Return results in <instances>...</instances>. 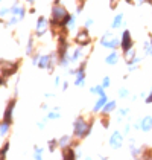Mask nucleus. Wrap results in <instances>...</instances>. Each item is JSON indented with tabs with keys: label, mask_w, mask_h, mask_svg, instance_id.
I'll return each instance as SVG.
<instances>
[{
	"label": "nucleus",
	"mask_w": 152,
	"mask_h": 160,
	"mask_svg": "<svg viewBox=\"0 0 152 160\" xmlns=\"http://www.w3.org/2000/svg\"><path fill=\"white\" fill-rule=\"evenodd\" d=\"M84 49L85 48H82V46H76L75 49H73V52L70 53V58H72V62H76V61H79L85 53H84Z\"/></svg>",
	"instance_id": "a211bd4d"
},
{
	"label": "nucleus",
	"mask_w": 152,
	"mask_h": 160,
	"mask_svg": "<svg viewBox=\"0 0 152 160\" xmlns=\"http://www.w3.org/2000/svg\"><path fill=\"white\" fill-rule=\"evenodd\" d=\"M116 108H117V102H116V101H108V102L103 105V108L101 110V114H107V116H110Z\"/></svg>",
	"instance_id": "6ab92c4d"
},
{
	"label": "nucleus",
	"mask_w": 152,
	"mask_h": 160,
	"mask_svg": "<svg viewBox=\"0 0 152 160\" xmlns=\"http://www.w3.org/2000/svg\"><path fill=\"white\" fill-rule=\"evenodd\" d=\"M9 130H11V122H6V121H0V137H6L9 134Z\"/></svg>",
	"instance_id": "412c9836"
},
{
	"label": "nucleus",
	"mask_w": 152,
	"mask_h": 160,
	"mask_svg": "<svg viewBox=\"0 0 152 160\" xmlns=\"http://www.w3.org/2000/svg\"><path fill=\"white\" fill-rule=\"evenodd\" d=\"M108 101H110V99H108V96H107V93H105V95H101V96H99V99L96 101L94 107H93V113H99V111L103 108V105H105Z\"/></svg>",
	"instance_id": "2eb2a0df"
},
{
	"label": "nucleus",
	"mask_w": 152,
	"mask_h": 160,
	"mask_svg": "<svg viewBox=\"0 0 152 160\" xmlns=\"http://www.w3.org/2000/svg\"><path fill=\"white\" fill-rule=\"evenodd\" d=\"M2 23H3V18H2V17H0V25H2Z\"/></svg>",
	"instance_id": "603ef678"
},
{
	"label": "nucleus",
	"mask_w": 152,
	"mask_h": 160,
	"mask_svg": "<svg viewBox=\"0 0 152 160\" xmlns=\"http://www.w3.org/2000/svg\"><path fill=\"white\" fill-rule=\"evenodd\" d=\"M40 57H41V53H34V55H32V62H34L35 66L38 64V60H40Z\"/></svg>",
	"instance_id": "58836bf2"
},
{
	"label": "nucleus",
	"mask_w": 152,
	"mask_h": 160,
	"mask_svg": "<svg viewBox=\"0 0 152 160\" xmlns=\"http://www.w3.org/2000/svg\"><path fill=\"white\" fill-rule=\"evenodd\" d=\"M47 147H49V151H50V152H55V149L59 148V145H58V139H52V140H49V142H47Z\"/></svg>",
	"instance_id": "bb28decb"
},
{
	"label": "nucleus",
	"mask_w": 152,
	"mask_h": 160,
	"mask_svg": "<svg viewBox=\"0 0 152 160\" xmlns=\"http://www.w3.org/2000/svg\"><path fill=\"white\" fill-rule=\"evenodd\" d=\"M34 159H37V160H40V159H43V148H38V147H35L34 148Z\"/></svg>",
	"instance_id": "7c9ffc66"
},
{
	"label": "nucleus",
	"mask_w": 152,
	"mask_h": 160,
	"mask_svg": "<svg viewBox=\"0 0 152 160\" xmlns=\"http://www.w3.org/2000/svg\"><path fill=\"white\" fill-rule=\"evenodd\" d=\"M61 151H63L61 157H63L64 160H76V159H79V154L76 152V149L73 147L64 148V149H61Z\"/></svg>",
	"instance_id": "f8f14e48"
},
{
	"label": "nucleus",
	"mask_w": 152,
	"mask_h": 160,
	"mask_svg": "<svg viewBox=\"0 0 152 160\" xmlns=\"http://www.w3.org/2000/svg\"><path fill=\"white\" fill-rule=\"evenodd\" d=\"M9 147H11V142L9 140H5L3 147L0 148V160H3L6 156H8V151H9Z\"/></svg>",
	"instance_id": "b1692460"
},
{
	"label": "nucleus",
	"mask_w": 152,
	"mask_h": 160,
	"mask_svg": "<svg viewBox=\"0 0 152 160\" xmlns=\"http://www.w3.org/2000/svg\"><path fill=\"white\" fill-rule=\"evenodd\" d=\"M90 93H93V95H97V96H101V95H105V87L99 84V86H94L90 88Z\"/></svg>",
	"instance_id": "393cba45"
},
{
	"label": "nucleus",
	"mask_w": 152,
	"mask_h": 160,
	"mask_svg": "<svg viewBox=\"0 0 152 160\" xmlns=\"http://www.w3.org/2000/svg\"><path fill=\"white\" fill-rule=\"evenodd\" d=\"M93 23H94V20H93V18H87V20H85V23H84V28L90 29V28L93 26Z\"/></svg>",
	"instance_id": "4c0bfd02"
},
{
	"label": "nucleus",
	"mask_w": 152,
	"mask_h": 160,
	"mask_svg": "<svg viewBox=\"0 0 152 160\" xmlns=\"http://www.w3.org/2000/svg\"><path fill=\"white\" fill-rule=\"evenodd\" d=\"M140 130L148 133L152 130V116H145L141 121H140Z\"/></svg>",
	"instance_id": "dca6fc26"
},
{
	"label": "nucleus",
	"mask_w": 152,
	"mask_h": 160,
	"mask_svg": "<svg viewBox=\"0 0 152 160\" xmlns=\"http://www.w3.org/2000/svg\"><path fill=\"white\" fill-rule=\"evenodd\" d=\"M119 96H120V98H128V96H129V90L125 88V87H122V88L119 90Z\"/></svg>",
	"instance_id": "72a5a7b5"
},
{
	"label": "nucleus",
	"mask_w": 152,
	"mask_h": 160,
	"mask_svg": "<svg viewBox=\"0 0 152 160\" xmlns=\"http://www.w3.org/2000/svg\"><path fill=\"white\" fill-rule=\"evenodd\" d=\"M0 2H2V0H0Z\"/></svg>",
	"instance_id": "5fc2aeb1"
},
{
	"label": "nucleus",
	"mask_w": 152,
	"mask_h": 160,
	"mask_svg": "<svg viewBox=\"0 0 152 160\" xmlns=\"http://www.w3.org/2000/svg\"><path fill=\"white\" fill-rule=\"evenodd\" d=\"M102 86L105 87V88H108V87L111 86V79H110V76H105V78L102 79Z\"/></svg>",
	"instance_id": "f704fd0d"
},
{
	"label": "nucleus",
	"mask_w": 152,
	"mask_h": 160,
	"mask_svg": "<svg viewBox=\"0 0 152 160\" xmlns=\"http://www.w3.org/2000/svg\"><path fill=\"white\" fill-rule=\"evenodd\" d=\"M15 104H17V101H15V99H11V101L8 102V105H6V107H5V110H3V121L12 123V114H14Z\"/></svg>",
	"instance_id": "9d476101"
},
{
	"label": "nucleus",
	"mask_w": 152,
	"mask_h": 160,
	"mask_svg": "<svg viewBox=\"0 0 152 160\" xmlns=\"http://www.w3.org/2000/svg\"><path fill=\"white\" fill-rule=\"evenodd\" d=\"M56 62H58V53L56 52L55 53H44V55L40 57L37 66L40 69H46L47 72H53Z\"/></svg>",
	"instance_id": "7ed1b4c3"
},
{
	"label": "nucleus",
	"mask_w": 152,
	"mask_h": 160,
	"mask_svg": "<svg viewBox=\"0 0 152 160\" xmlns=\"http://www.w3.org/2000/svg\"><path fill=\"white\" fill-rule=\"evenodd\" d=\"M75 43L78 46H82V48H87V46L91 44V35H90L87 28H82V29H79V31L76 32Z\"/></svg>",
	"instance_id": "0eeeda50"
},
{
	"label": "nucleus",
	"mask_w": 152,
	"mask_h": 160,
	"mask_svg": "<svg viewBox=\"0 0 152 160\" xmlns=\"http://www.w3.org/2000/svg\"><path fill=\"white\" fill-rule=\"evenodd\" d=\"M151 44H152V38H151Z\"/></svg>",
	"instance_id": "864d4df0"
},
{
	"label": "nucleus",
	"mask_w": 152,
	"mask_h": 160,
	"mask_svg": "<svg viewBox=\"0 0 152 160\" xmlns=\"http://www.w3.org/2000/svg\"><path fill=\"white\" fill-rule=\"evenodd\" d=\"M53 82H55V86H59L61 84V76H55V81Z\"/></svg>",
	"instance_id": "37998d69"
},
{
	"label": "nucleus",
	"mask_w": 152,
	"mask_h": 160,
	"mask_svg": "<svg viewBox=\"0 0 152 160\" xmlns=\"http://www.w3.org/2000/svg\"><path fill=\"white\" fill-rule=\"evenodd\" d=\"M131 48H134V40L131 37V32L125 29L122 34V38H120V49H122V52H126Z\"/></svg>",
	"instance_id": "1a4fd4ad"
},
{
	"label": "nucleus",
	"mask_w": 152,
	"mask_h": 160,
	"mask_svg": "<svg viewBox=\"0 0 152 160\" xmlns=\"http://www.w3.org/2000/svg\"><path fill=\"white\" fill-rule=\"evenodd\" d=\"M119 60H120V55L117 53V50H111V53H108L105 57V62L108 66H116L119 62Z\"/></svg>",
	"instance_id": "f3484780"
},
{
	"label": "nucleus",
	"mask_w": 152,
	"mask_h": 160,
	"mask_svg": "<svg viewBox=\"0 0 152 160\" xmlns=\"http://www.w3.org/2000/svg\"><path fill=\"white\" fill-rule=\"evenodd\" d=\"M58 145H59L61 149L73 147V145H75V139H73V136H63V137L58 139Z\"/></svg>",
	"instance_id": "4468645a"
},
{
	"label": "nucleus",
	"mask_w": 152,
	"mask_h": 160,
	"mask_svg": "<svg viewBox=\"0 0 152 160\" xmlns=\"http://www.w3.org/2000/svg\"><path fill=\"white\" fill-rule=\"evenodd\" d=\"M134 3L135 5H143V3H146V0H134Z\"/></svg>",
	"instance_id": "49530a36"
},
{
	"label": "nucleus",
	"mask_w": 152,
	"mask_h": 160,
	"mask_svg": "<svg viewBox=\"0 0 152 160\" xmlns=\"http://www.w3.org/2000/svg\"><path fill=\"white\" fill-rule=\"evenodd\" d=\"M110 145L114 149H120V148L123 147V136H122L120 131H114L113 134H111V137H110Z\"/></svg>",
	"instance_id": "9b49d317"
},
{
	"label": "nucleus",
	"mask_w": 152,
	"mask_h": 160,
	"mask_svg": "<svg viewBox=\"0 0 152 160\" xmlns=\"http://www.w3.org/2000/svg\"><path fill=\"white\" fill-rule=\"evenodd\" d=\"M82 9H84V3H78V6H76V14H81Z\"/></svg>",
	"instance_id": "ea45409f"
},
{
	"label": "nucleus",
	"mask_w": 152,
	"mask_h": 160,
	"mask_svg": "<svg viewBox=\"0 0 152 160\" xmlns=\"http://www.w3.org/2000/svg\"><path fill=\"white\" fill-rule=\"evenodd\" d=\"M101 46L107 48V49H111V50H117L119 48H120V40H119V38H116L113 34L108 31V32H105V34L102 35Z\"/></svg>",
	"instance_id": "39448f33"
},
{
	"label": "nucleus",
	"mask_w": 152,
	"mask_h": 160,
	"mask_svg": "<svg viewBox=\"0 0 152 160\" xmlns=\"http://www.w3.org/2000/svg\"><path fill=\"white\" fill-rule=\"evenodd\" d=\"M110 116H107V114H102L101 118V122L102 125H103V128H108V125H110V119H108Z\"/></svg>",
	"instance_id": "473e14b6"
},
{
	"label": "nucleus",
	"mask_w": 152,
	"mask_h": 160,
	"mask_svg": "<svg viewBox=\"0 0 152 160\" xmlns=\"http://www.w3.org/2000/svg\"><path fill=\"white\" fill-rule=\"evenodd\" d=\"M69 15V11L65 9L61 0H53V5H52V11H50V26L53 29H56L58 25L63 22L64 18Z\"/></svg>",
	"instance_id": "f03ea898"
},
{
	"label": "nucleus",
	"mask_w": 152,
	"mask_h": 160,
	"mask_svg": "<svg viewBox=\"0 0 152 160\" xmlns=\"http://www.w3.org/2000/svg\"><path fill=\"white\" fill-rule=\"evenodd\" d=\"M8 14H11V8H0V17H5V15H8Z\"/></svg>",
	"instance_id": "e433bc0d"
},
{
	"label": "nucleus",
	"mask_w": 152,
	"mask_h": 160,
	"mask_svg": "<svg viewBox=\"0 0 152 160\" xmlns=\"http://www.w3.org/2000/svg\"><path fill=\"white\" fill-rule=\"evenodd\" d=\"M123 25V14H117L113 18V23H111V29H119L120 26Z\"/></svg>",
	"instance_id": "5701e85b"
},
{
	"label": "nucleus",
	"mask_w": 152,
	"mask_h": 160,
	"mask_svg": "<svg viewBox=\"0 0 152 160\" xmlns=\"http://www.w3.org/2000/svg\"><path fill=\"white\" fill-rule=\"evenodd\" d=\"M49 29H50V20H47L46 17L40 15L37 18V25H35V32H34V35L37 38H41Z\"/></svg>",
	"instance_id": "423d86ee"
},
{
	"label": "nucleus",
	"mask_w": 152,
	"mask_h": 160,
	"mask_svg": "<svg viewBox=\"0 0 152 160\" xmlns=\"http://www.w3.org/2000/svg\"><path fill=\"white\" fill-rule=\"evenodd\" d=\"M137 67H139V66H137L135 62H132V64H128V70H129V72H132V70H135Z\"/></svg>",
	"instance_id": "79ce46f5"
},
{
	"label": "nucleus",
	"mask_w": 152,
	"mask_h": 160,
	"mask_svg": "<svg viewBox=\"0 0 152 160\" xmlns=\"http://www.w3.org/2000/svg\"><path fill=\"white\" fill-rule=\"evenodd\" d=\"M146 3H149V5H152V0H146Z\"/></svg>",
	"instance_id": "8fccbe9b"
},
{
	"label": "nucleus",
	"mask_w": 152,
	"mask_h": 160,
	"mask_svg": "<svg viewBox=\"0 0 152 160\" xmlns=\"http://www.w3.org/2000/svg\"><path fill=\"white\" fill-rule=\"evenodd\" d=\"M131 156H132V157H140V156H141V149L135 147L132 140H131Z\"/></svg>",
	"instance_id": "a878e982"
},
{
	"label": "nucleus",
	"mask_w": 152,
	"mask_h": 160,
	"mask_svg": "<svg viewBox=\"0 0 152 160\" xmlns=\"http://www.w3.org/2000/svg\"><path fill=\"white\" fill-rule=\"evenodd\" d=\"M143 159H152V149H145L143 154H141Z\"/></svg>",
	"instance_id": "c9c22d12"
},
{
	"label": "nucleus",
	"mask_w": 152,
	"mask_h": 160,
	"mask_svg": "<svg viewBox=\"0 0 152 160\" xmlns=\"http://www.w3.org/2000/svg\"><path fill=\"white\" fill-rule=\"evenodd\" d=\"M85 67H87V60L79 64V67H76V73H75V86L76 87H82L85 84Z\"/></svg>",
	"instance_id": "6e6552de"
},
{
	"label": "nucleus",
	"mask_w": 152,
	"mask_h": 160,
	"mask_svg": "<svg viewBox=\"0 0 152 160\" xmlns=\"http://www.w3.org/2000/svg\"><path fill=\"white\" fill-rule=\"evenodd\" d=\"M21 18L18 17V15H12L11 14V18H9V22H8V26H14V25H17L18 22H20Z\"/></svg>",
	"instance_id": "2f4dec72"
},
{
	"label": "nucleus",
	"mask_w": 152,
	"mask_h": 160,
	"mask_svg": "<svg viewBox=\"0 0 152 160\" xmlns=\"http://www.w3.org/2000/svg\"><path fill=\"white\" fill-rule=\"evenodd\" d=\"M34 2H35V0H27V3H34Z\"/></svg>",
	"instance_id": "3c124183"
},
{
	"label": "nucleus",
	"mask_w": 152,
	"mask_h": 160,
	"mask_svg": "<svg viewBox=\"0 0 152 160\" xmlns=\"http://www.w3.org/2000/svg\"><path fill=\"white\" fill-rule=\"evenodd\" d=\"M18 69H20V60H15V61L0 60V73L5 78H9V76L15 75Z\"/></svg>",
	"instance_id": "20e7f679"
},
{
	"label": "nucleus",
	"mask_w": 152,
	"mask_h": 160,
	"mask_svg": "<svg viewBox=\"0 0 152 160\" xmlns=\"http://www.w3.org/2000/svg\"><path fill=\"white\" fill-rule=\"evenodd\" d=\"M29 14H35V8H31V9H29Z\"/></svg>",
	"instance_id": "09e8293b"
},
{
	"label": "nucleus",
	"mask_w": 152,
	"mask_h": 160,
	"mask_svg": "<svg viewBox=\"0 0 152 160\" xmlns=\"http://www.w3.org/2000/svg\"><path fill=\"white\" fill-rule=\"evenodd\" d=\"M117 113H119V118H117V121L120 122V121H122V119H123L125 116H128V113H129V108H120V110L117 111Z\"/></svg>",
	"instance_id": "c85d7f7f"
},
{
	"label": "nucleus",
	"mask_w": 152,
	"mask_h": 160,
	"mask_svg": "<svg viewBox=\"0 0 152 160\" xmlns=\"http://www.w3.org/2000/svg\"><path fill=\"white\" fill-rule=\"evenodd\" d=\"M11 14L12 15H18L21 20L25 18V15H26V9H25V6L21 5V3H18V2H15L12 6H11Z\"/></svg>",
	"instance_id": "ddd939ff"
},
{
	"label": "nucleus",
	"mask_w": 152,
	"mask_h": 160,
	"mask_svg": "<svg viewBox=\"0 0 152 160\" xmlns=\"http://www.w3.org/2000/svg\"><path fill=\"white\" fill-rule=\"evenodd\" d=\"M5 84H6V78H5V76L2 75V76H0V87L5 86Z\"/></svg>",
	"instance_id": "c03bdc74"
},
{
	"label": "nucleus",
	"mask_w": 152,
	"mask_h": 160,
	"mask_svg": "<svg viewBox=\"0 0 152 160\" xmlns=\"http://www.w3.org/2000/svg\"><path fill=\"white\" fill-rule=\"evenodd\" d=\"M67 88H69V82H67V81H64V82H63V90L65 92Z\"/></svg>",
	"instance_id": "de8ad7c7"
},
{
	"label": "nucleus",
	"mask_w": 152,
	"mask_h": 160,
	"mask_svg": "<svg viewBox=\"0 0 152 160\" xmlns=\"http://www.w3.org/2000/svg\"><path fill=\"white\" fill-rule=\"evenodd\" d=\"M145 102H146V104H152V90L149 92V95L145 98Z\"/></svg>",
	"instance_id": "a19ab883"
},
{
	"label": "nucleus",
	"mask_w": 152,
	"mask_h": 160,
	"mask_svg": "<svg viewBox=\"0 0 152 160\" xmlns=\"http://www.w3.org/2000/svg\"><path fill=\"white\" fill-rule=\"evenodd\" d=\"M93 130V121H87L84 116H78L73 122V137L78 140L85 139L87 136H90Z\"/></svg>",
	"instance_id": "f257e3e1"
},
{
	"label": "nucleus",
	"mask_w": 152,
	"mask_h": 160,
	"mask_svg": "<svg viewBox=\"0 0 152 160\" xmlns=\"http://www.w3.org/2000/svg\"><path fill=\"white\" fill-rule=\"evenodd\" d=\"M59 118H61V114H59L58 110L49 111V114H47V119H49V121H55V119H59Z\"/></svg>",
	"instance_id": "cd10ccee"
},
{
	"label": "nucleus",
	"mask_w": 152,
	"mask_h": 160,
	"mask_svg": "<svg viewBox=\"0 0 152 160\" xmlns=\"http://www.w3.org/2000/svg\"><path fill=\"white\" fill-rule=\"evenodd\" d=\"M35 35H31L29 37V40H27V46H26V55H29V57H32L35 52Z\"/></svg>",
	"instance_id": "aec40b11"
},
{
	"label": "nucleus",
	"mask_w": 152,
	"mask_h": 160,
	"mask_svg": "<svg viewBox=\"0 0 152 160\" xmlns=\"http://www.w3.org/2000/svg\"><path fill=\"white\" fill-rule=\"evenodd\" d=\"M143 49H145V53H146V55H152V44H151V41H145Z\"/></svg>",
	"instance_id": "c756f323"
},
{
	"label": "nucleus",
	"mask_w": 152,
	"mask_h": 160,
	"mask_svg": "<svg viewBox=\"0 0 152 160\" xmlns=\"http://www.w3.org/2000/svg\"><path fill=\"white\" fill-rule=\"evenodd\" d=\"M123 57H125V61H126V64H131V62L134 61V58L137 57V53H135V49H134V48H131L129 50L123 52Z\"/></svg>",
	"instance_id": "4be33fe9"
},
{
	"label": "nucleus",
	"mask_w": 152,
	"mask_h": 160,
	"mask_svg": "<svg viewBox=\"0 0 152 160\" xmlns=\"http://www.w3.org/2000/svg\"><path fill=\"white\" fill-rule=\"evenodd\" d=\"M129 130H131V125H125V128H123V131H125V134H128V133H129Z\"/></svg>",
	"instance_id": "a18cd8bd"
}]
</instances>
